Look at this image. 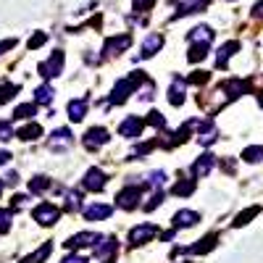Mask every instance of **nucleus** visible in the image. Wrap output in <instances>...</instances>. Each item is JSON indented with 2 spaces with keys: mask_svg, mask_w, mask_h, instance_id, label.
Here are the masks:
<instances>
[{
  "mask_svg": "<svg viewBox=\"0 0 263 263\" xmlns=\"http://www.w3.org/2000/svg\"><path fill=\"white\" fill-rule=\"evenodd\" d=\"M145 82H147V79H145L142 71H132L129 77H121V79L114 84L111 95H108V103H111V105H121V103H126L129 95H135V92H137V87L145 84Z\"/></svg>",
  "mask_w": 263,
  "mask_h": 263,
  "instance_id": "f257e3e1",
  "label": "nucleus"
},
{
  "mask_svg": "<svg viewBox=\"0 0 263 263\" xmlns=\"http://www.w3.org/2000/svg\"><path fill=\"white\" fill-rule=\"evenodd\" d=\"M100 239H103V234L100 232H79V234H74V237H69L66 239V250H87V248H98L100 245Z\"/></svg>",
  "mask_w": 263,
  "mask_h": 263,
  "instance_id": "f03ea898",
  "label": "nucleus"
},
{
  "mask_svg": "<svg viewBox=\"0 0 263 263\" xmlns=\"http://www.w3.org/2000/svg\"><path fill=\"white\" fill-rule=\"evenodd\" d=\"M108 140H111V132H108L105 126H90L82 137V145L87 150H100L103 145H108Z\"/></svg>",
  "mask_w": 263,
  "mask_h": 263,
  "instance_id": "7ed1b4c3",
  "label": "nucleus"
},
{
  "mask_svg": "<svg viewBox=\"0 0 263 263\" xmlns=\"http://www.w3.org/2000/svg\"><path fill=\"white\" fill-rule=\"evenodd\" d=\"M71 142H74V135H71V129H66V126H61V129H55L53 135L45 140V147L48 150H53V153H66L71 147Z\"/></svg>",
  "mask_w": 263,
  "mask_h": 263,
  "instance_id": "20e7f679",
  "label": "nucleus"
},
{
  "mask_svg": "<svg viewBox=\"0 0 263 263\" xmlns=\"http://www.w3.org/2000/svg\"><path fill=\"white\" fill-rule=\"evenodd\" d=\"M32 216H34V221H37V224H42V227H53V224H58V218H61V208L45 200V203H40V205L32 211Z\"/></svg>",
  "mask_w": 263,
  "mask_h": 263,
  "instance_id": "39448f33",
  "label": "nucleus"
},
{
  "mask_svg": "<svg viewBox=\"0 0 263 263\" xmlns=\"http://www.w3.org/2000/svg\"><path fill=\"white\" fill-rule=\"evenodd\" d=\"M158 234V227L156 224H137V227H132L129 229V245L132 248H137V245H145V242H150L153 237Z\"/></svg>",
  "mask_w": 263,
  "mask_h": 263,
  "instance_id": "423d86ee",
  "label": "nucleus"
},
{
  "mask_svg": "<svg viewBox=\"0 0 263 263\" xmlns=\"http://www.w3.org/2000/svg\"><path fill=\"white\" fill-rule=\"evenodd\" d=\"M63 50H53V55L48 58V61H42L40 63V74H42V79H55L61 71H63Z\"/></svg>",
  "mask_w": 263,
  "mask_h": 263,
  "instance_id": "0eeeda50",
  "label": "nucleus"
},
{
  "mask_svg": "<svg viewBox=\"0 0 263 263\" xmlns=\"http://www.w3.org/2000/svg\"><path fill=\"white\" fill-rule=\"evenodd\" d=\"M105 182H108L105 171H103V168H98V166H92V168H87V171H84L82 187H84L87 192H100V190L105 187Z\"/></svg>",
  "mask_w": 263,
  "mask_h": 263,
  "instance_id": "6e6552de",
  "label": "nucleus"
},
{
  "mask_svg": "<svg viewBox=\"0 0 263 263\" xmlns=\"http://www.w3.org/2000/svg\"><path fill=\"white\" fill-rule=\"evenodd\" d=\"M140 197H142L140 187H124V190L116 195V205H119L121 211H135V208H140Z\"/></svg>",
  "mask_w": 263,
  "mask_h": 263,
  "instance_id": "1a4fd4ad",
  "label": "nucleus"
},
{
  "mask_svg": "<svg viewBox=\"0 0 263 263\" xmlns=\"http://www.w3.org/2000/svg\"><path fill=\"white\" fill-rule=\"evenodd\" d=\"M213 166H216V156H213V153H203V156L190 166L192 179H203V177H208V174L213 171Z\"/></svg>",
  "mask_w": 263,
  "mask_h": 263,
  "instance_id": "9d476101",
  "label": "nucleus"
},
{
  "mask_svg": "<svg viewBox=\"0 0 263 263\" xmlns=\"http://www.w3.org/2000/svg\"><path fill=\"white\" fill-rule=\"evenodd\" d=\"M218 92H227L229 100H237V98H242L245 92H250V82L248 79H227L221 87H218Z\"/></svg>",
  "mask_w": 263,
  "mask_h": 263,
  "instance_id": "9b49d317",
  "label": "nucleus"
},
{
  "mask_svg": "<svg viewBox=\"0 0 263 263\" xmlns=\"http://www.w3.org/2000/svg\"><path fill=\"white\" fill-rule=\"evenodd\" d=\"M111 213H114V208L108 203H90L82 208L84 221H103V218H111Z\"/></svg>",
  "mask_w": 263,
  "mask_h": 263,
  "instance_id": "f8f14e48",
  "label": "nucleus"
},
{
  "mask_svg": "<svg viewBox=\"0 0 263 263\" xmlns=\"http://www.w3.org/2000/svg\"><path fill=\"white\" fill-rule=\"evenodd\" d=\"M132 45V34H116V37H108L105 40V45H103V55H119L124 53L126 48Z\"/></svg>",
  "mask_w": 263,
  "mask_h": 263,
  "instance_id": "ddd939ff",
  "label": "nucleus"
},
{
  "mask_svg": "<svg viewBox=\"0 0 263 263\" xmlns=\"http://www.w3.org/2000/svg\"><path fill=\"white\" fill-rule=\"evenodd\" d=\"M142 129H145V121H142V119L129 116V119H124V121L119 124V135L126 137V140H137V137L142 135Z\"/></svg>",
  "mask_w": 263,
  "mask_h": 263,
  "instance_id": "4468645a",
  "label": "nucleus"
},
{
  "mask_svg": "<svg viewBox=\"0 0 263 263\" xmlns=\"http://www.w3.org/2000/svg\"><path fill=\"white\" fill-rule=\"evenodd\" d=\"M197 221H200V213H197V211H190V208L177 211V213H174V218H171L174 229H190V227H195Z\"/></svg>",
  "mask_w": 263,
  "mask_h": 263,
  "instance_id": "2eb2a0df",
  "label": "nucleus"
},
{
  "mask_svg": "<svg viewBox=\"0 0 263 263\" xmlns=\"http://www.w3.org/2000/svg\"><path fill=\"white\" fill-rule=\"evenodd\" d=\"M184 95H187V82L182 77H174L168 84V103L171 105H184Z\"/></svg>",
  "mask_w": 263,
  "mask_h": 263,
  "instance_id": "dca6fc26",
  "label": "nucleus"
},
{
  "mask_svg": "<svg viewBox=\"0 0 263 263\" xmlns=\"http://www.w3.org/2000/svg\"><path fill=\"white\" fill-rule=\"evenodd\" d=\"M163 48V34H158V32H153V34H147L145 37V42H142V50H140V58H153L158 50Z\"/></svg>",
  "mask_w": 263,
  "mask_h": 263,
  "instance_id": "f3484780",
  "label": "nucleus"
},
{
  "mask_svg": "<svg viewBox=\"0 0 263 263\" xmlns=\"http://www.w3.org/2000/svg\"><path fill=\"white\" fill-rule=\"evenodd\" d=\"M87 111H90V103H87L84 98H74V100H69V105H66V114H69V119L74 124L82 121L87 116Z\"/></svg>",
  "mask_w": 263,
  "mask_h": 263,
  "instance_id": "a211bd4d",
  "label": "nucleus"
},
{
  "mask_svg": "<svg viewBox=\"0 0 263 263\" xmlns=\"http://www.w3.org/2000/svg\"><path fill=\"white\" fill-rule=\"evenodd\" d=\"M216 242H218V234H205V237H203L197 245L182 248V250H177V253H192V255H203V253L213 250V248H216Z\"/></svg>",
  "mask_w": 263,
  "mask_h": 263,
  "instance_id": "6ab92c4d",
  "label": "nucleus"
},
{
  "mask_svg": "<svg viewBox=\"0 0 263 263\" xmlns=\"http://www.w3.org/2000/svg\"><path fill=\"white\" fill-rule=\"evenodd\" d=\"M208 8V0H184V3H179L177 13H174L171 18H182V16H190V13H200Z\"/></svg>",
  "mask_w": 263,
  "mask_h": 263,
  "instance_id": "aec40b11",
  "label": "nucleus"
},
{
  "mask_svg": "<svg viewBox=\"0 0 263 263\" xmlns=\"http://www.w3.org/2000/svg\"><path fill=\"white\" fill-rule=\"evenodd\" d=\"M237 50H239V42H237V40H229L227 45L218 48V53H216V66H218V69H227L229 58H232Z\"/></svg>",
  "mask_w": 263,
  "mask_h": 263,
  "instance_id": "412c9836",
  "label": "nucleus"
},
{
  "mask_svg": "<svg viewBox=\"0 0 263 263\" xmlns=\"http://www.w3.org/2000/svg\"><path fill=\"white\" fill-rule=\"evenodd\" d=\"M16 137H18L21 142H34L37 137H42V126H40L37 121H29V124H24V126L16 132Z\"/></svg>",
  "mask_w": 263,
  "mask_h": 263,
  "instance_id": "4be33fe9",
  "label": "nucleus"
},
{
  "mask_svg": "<svg viewBox=\"0 0 263 263\" xmlns=\"http://www.w3.org/2000/svg\"><path fill=\"white\" fill-rule=\"evenodd\" d=\"M187 40H190V42H200V45H211V42H213V29L205 27V24H200V27H195V29L190 32Z\"/></svg>",
  "mask_w": 263,
  "mask_h": 263,
  "instance_id": "5701e85b",
  "label": "nucleus"
},
{
  "mask_svg": "<svg viewBox=\"0 0 263 263\" xmlns=\"http://www.w3.org/2000/svg\"><path fill=\"white\" fill-rule=\"evenodd\" d=\"M50 250H53V245H50V242H45V245H40L32 255H24L18 263H45V260H48V255H50Z\"/></svg>",
  "mask_w": 263,
  "mask_h": 263,
  "instance_id": "b1692460",
  "label": "nucleus"
},
{
  "mask_svg": "<svg viewBox=\"0 0 263 263\" xmlns=\"http://www.w3.org/2000/svg\"><path fill=\"white\" fill-rule=\"evenodd\" d=\"M63 208H66V213L82 211V195H79L77 190H66V195H63Z\"/></svg>",
  "mask_w": 263,
  "mask_h": 263,
  "instance_id": "393cba45",
  "label": "nucleus"
},
{
  "mask_svg": "<svg viewBox=\"0 0 263 263\" xmlns=\"http://www.w3.org/2000/svg\"><path fill=\"white\" fill-rule=\"evenodd\" d=\"M114 253H116V239H114V237H108V239L103 237V239H100V245L95 248V255L103 258V260H108Z\"/></svg>",
  "mask_w": 263,
  "mask_h": 263,
  "instance_id": "a878e982",
  "label": "nucleus"
},
{
  "mask_svg": "<svg viewBox=\"0 0 263 263\" xmlns=\"http://www.w3.org/2000/svg\"><path fill=\"white\" fill-rule=\"evenodd\" d=\"M211 45H200V42H190V53H187V61L190 63H200L205 55H208Z\"/></svg>",
  "mask_w": 263,
  "mask_h": 263,
  "instance_id": "bb28decb",
  "label": "nucleus"
},
{
  "mask_svg": "<svg viewBox=\"0 0 263 263\" xmlns=\"http://www.w3.org/2000/svg\"><path fill=\"white\" fill-rule=\"evenodd\" d=\"M195 179H179L177 184L171 187V195H177V197H190L192 192H195Z\"/></svg>",
  "mask_w": 263,
  "mask_h": 263,
  "instance_id": "cd10ccee",
  "label": "nucleus"
},
{
  "mask_svg": "<svg viewBox=\"0 0 263 263\" xmlns=\"http://www.w3.org/2000/svg\"><path fill=\"white\" fill-rule=\"evenodd\" d=\"M53 87L50 84H42V87H37L34 90V105H48V103H53Z\"/></svg>",
  "mask_w": 263,
  "mask_h": 263,
  "instance_id": "c85d7f7f",
  "label": "nucleus"
},
{
  "mask_svg": "<svg viewBox=\"0 0 263 263\" xmlns=\"http://www.w3.org/2000/svg\"><path fill=\"white\" fill-rule=\"evenodd\" d=\"M34 114H37V105H34V103H21L16 111H13V119H18V121H32Z\"/></svg>",
  "mask_w": 263,
  "mask_h": 263,
  "instance_id": "c756f323",
  "label": "nucleus"
},
{
  "mask_svg": "<svg viewBox=\"0 0 263 263\" xmlns=\"http://www.w3.org/2000/svg\"><path fill=\"white\" fill-rule=\"evenodd\" d=\"M242 161L245 163H260L263 161V145H250L242 150Z\"/></svg>",
  "mask_w": 263,
  "mask_h": 263,
  "instance_id": "7c9ffc66",
  "label": "nucleus"
},
{
  "mask_svg": "<svg viewBox=\"0 0 263 263\" xmlns=\"http://www.w3.org/2000/svg\"><path fill=\"white\" fill-rule=\"evenodd\" d=\"M50 190V179L48 177H34V179H29V192L32 195H45Z\"/></svg>",
  "mask_w": 263,
  "mask_h": 263,
  "instance_id": "2f4dec72",
  "label": "nucleus"
},
{
  "mask_svg": "<svg viewBox=\"0 0 263 263\" xmlns=\"http://www.w3.org/2000/svg\"><path fill=\"white\" fill-rule=\"evenodd\" d=\"M16 92H18V84H11V82H6V84H0V105H6V103H11Z\"/></svg>",
  "mask_w": 263,
  "mask_h": 263,
  "instance_id": "473e14b6",
  "label": "nucleus"
},
{
  "mask_svg": "<svg viewBox=\"0 0 263 263\" xmlns=\"http://www.w3.org/2000/svg\"><path fill=\"white\" fill-rule=\"evenodd\" d=\"M258 213H260V205H253V208L242 211V213L234 218V227H245V224H250V218H255Z\"/></svg>",
  "mask_w": 263,
  "mask_h": 263,
  "instance_id": "72a5a7b5",
  "label": "nucleus"
},
{
  "mask_svg": "<svg viewBox=\"0 0 263 263\" xmlns=\"http://www.w3.org/2000/svg\"><path fill=\"white\" fill-rule=\"evenodd\" d=\"M11 218H13L11 208H0V234H6L11 229Z\"/></svg>",
  "mask_w": 263,
  "mask_h": 263,
  "instance_id": "f704fd0d",
  "label": "nucleus"
},
{
  "mask_svg": "<svg viewBox=\"0 0 263 263\" xmlns=\"http://www.w3.org/2000/svg\"><path fill=\"white\" fill-rule=\"evenodd\" d=\"M145 124L156 126V129H163V126H166V119H163V114H158V111H150L147 119H145Z\"/></svg>",
  "mask_w": 263,
  "mask_h": 263,
  "instance_id": "c9c22d12",
  "label": "nucleus"
},
{
  "mask_svg": "<svg viewBox=\"0 0 263 263\" xmlns=\"http://www.w3.org/2000/svg\"><path fill=\"white\" fill-rule=\"evenodd\" d=\"M153 6H156V0H132V11L135 13H147Z\"/></svg>",
  "mask_w": 263,
  "mask_h": 263,
  "instance_id": "e433bc0d",
  "label": "nucleus"
},
{
  "mask_svg": "<svg viewBox=\"0 0 263 263\" xmlns=\"http://www.w3.org/2000/svg\"><path fill=\"white\" fill-rule=\"evenodd\" d=\"M13 137H16V132H13L11 121H0V142H8Z\"/></svg>",
  "mask_w": 263,
  "mask_h": 263,
  "instance_id": "4c0bfd02",
  "label": "nucleus"
},
{
  "mask_svg": "<svg viewBox=\"0 0 263 263\" xmlns=\"http://www.w3.org/2000/svg\"><path fill=\"white\" fill-rule=\"evenodd\" d=\"M163 184H166V174H163V171H153L150 177H147V187H153V190L163 187Z\"/></svg>",
  "mask_w": 263,
  "mask_h": 263,
  "instance_id": "58836bf2",
  "label": "nucleus"
},
{
  "mask_svg": "<svg viewBox=\"0 0 263 263\" xmlns=\"http://www.w3.org/2000/svg\"><path fill=\"white\" fill-rule=\"evenodd\" d=\"M161 203H163V192H153V197H150L147 203H142V208H145V211L150 213V211H156V208H158Z\"/></svg>",
  "mask_w": 263,
  "mask_h": 263,
  "instance_id": "ea45409f",
  "label": "nucleus"
},
{
  "mask_svg": "<svg viewBox=\"0 0 263 263\" xmlns=\"http://www.w3.org/2000/svg\"><path fill=\"white\" fill-rule=\"evenodd\" d=\"M45 42H48V34H45V32H37V34L27 42V48H29V50H37L40 45H45Z\"/></svg>",
  "mask_w": 263,
  "mask_h": 263,
  "instance_id": "a19ab883",
  "label": "nucleus"
},
{
  "mask_svg": "<svg viewBox=\"0 0 263 263\" xmlns=\"http://www.w3.org/2000/svg\"><path fill=\"white\" fill-rule=\"evenodd\" d=\"M208 79H211V74H208V71H195L187 82H192V84H205Z\"/></svg>",
  "mask_w": 263,
  "mask_h": 263,
  "instance_id": "79ce46f5",
  "label": "nucleus"
},
{
  "mask_svg": "<svg viewBox=\"0 0 263 263\" xmlns=\"http://www.w3.org/2000/svg\"><path fill=\"white\" fill-rule=\"evenodd\" d=\"M61 263H87V255H82V253H69V255H63Z\"/></svg>",
  "mask_w": 263,
  "mask_h": 263,
  "instance_id": "37998d69",
  "label": "nucleus"
},
{
  "mask_svg": "<svg viewBox=\"0 0 263 263\" xmlns=\"http://www.w3.org/2000/svg\"><path fill=\"white\" fill-rule=\"evenodd\" d=\"M11 48H16V40H6V42H0V55H3L6 50H11Z\"/></svg>",
  "mask_w": 263,
  "mask_h": 263,
  "instance_id": "c03bdc74",
  "label": "nucleus"
},
{
  "mask_svg": "<svg viewBox=\"0 0 263 263\" xmlns=\"http://www.w3.org/2000/svg\"><path fill=\"white\" fill-rule=\"evenodd\" d=\"M11 158H13V156H11L8 150H0V166H6V163H11Z\"/></svg>",
  "mask_w": 263,
  "mask_h": 263,
  "instance_id": "a18cd8bd",
  "label": "nucleus"
},
{
  "mask_svg": "<svg viewBox=\"0 0 263 263\" xmlns=\"http://www.w3.org/2000/svg\"><path fill=\"white\" fill-rule=\"evenodd\" d=\"M253 16H263V0H258V3L253 6Z\"/></svg>",
  "mask_w": 263,
  "mask_h": 263,
  "instance_id": "49530a36",
  "label": "nucleus"
},
{
  "mask_svg": "<svg viewBox=\"0 0 263 263\" xmlns=\"http://www.w3.org/2000/svg\"><path fill=\"white\" fill-rule=\"evenodd\" d=\"M3 187H6V182H3V179H0V195H3Z\"/></svg>",
  "mask_w": 263,
  "mask_h": 263,
  "instance_id": "de8ad7c7",
  "label": "nucleus"
},
{
  "mask_svg": "<svg viewBox=\"0 0 263 263\" xmlns=\"http://www.w3.org/2000/svg\"><path fill=\"white\" fill-rule=\"evenodd\" d=\"M260 105H263V95H260Z\"/></svg>",
  "mask_w": 263,
  "mask_h": 263,
  "instance_id": "09e8293b",
  "label": "nucleus"
},
{
  "mask_svg": "<svg viewBox=\"0 0 263 263\" xmlns=\"http://www.w3.org/2000/svg\"><path fill=\"white\" fill-rule=\"evenodd\" d=\"M182 263H192V260H182Z\"/></svg>",
  "mask_w": 263,
  "mask_h": 263,
  "instance_id": "8fccbe9b",
  "label": "nucleus"
},
{
  "mask_svg": "<svg viewBox=\"0 0 263 263\" xmlns=\"http://www.w3.org/2000/svg\"><path fill=\"white\" fill-rule=\"evenodd\" d=\"M108 263H111V260H108Z\"/></svg>",
  "mask_w": 263,
  "mask_h": 263,
  "instance_id": "3c124183",
  "label": "nucleus"
}]
</instances>
